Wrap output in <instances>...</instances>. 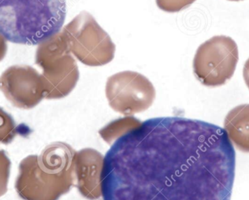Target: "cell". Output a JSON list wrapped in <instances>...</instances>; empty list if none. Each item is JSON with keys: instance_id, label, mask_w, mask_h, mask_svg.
Wrapping results in <instances>:
<instances>
[{"instance_id": "6da1fadb", "label": "cell", "mask_w": 249, "mask_h": 200, "mask_svg": "<svg viewBox=\"0 0 249 200\" xmlns=\"http://www.w3.org/2000/svg\"><path fill=\"white\" fill-rule=\"evenodd\" d=\"M235 151L225 130L198 119L152 118L105 155L104 200H231Z\"/></svg>"}, {"instance_id": "7a4b0ae2", "label": "cell", "mask_w": 249, "mask_h": 200, "mask_svg": "<svg viewBox=\"0 0 249 200\" xmlns=\"http://www.w3.org/2000/svg\"><path fill=\"white\" fill-rule=\"evenodd\" d=\"M66 0H0V33L9 42L36 45L61 32Z\"/></svg>"}, {"instance_id": "3957f363", "label": "cell", "mask_w": 249, "mask_h": 200, "mask_svg": "<svg viewBox=\"0 0 249 200\" xmlns=\"http://www.w3.org/2000/svg\"><path fill=\"white\" fill-rule=\"evenodd\" d=\"M71 150L67 144L48 146L40 155H30L19 165L15 188L23 200H58L70 186Z\"/></svg>"}, {"instance_id": "277c9868", "label": "cell", "mask_w": 249, "mask_h": 200, "mask_svg": "<svg viewBox=\"0 0 249 200\" xmlns=\"http://www.w3.org/2000/svg\"><path fill=\"white\" fill-rule=\"evenodd\" d=\"M35 63L42 70L45 99H63L77 85L78 66L61 32L39 44Z\"/></svg>"}, {"instance_id": "5b68a950", "label": "cell", "mask_w": 249, "mask_h": 200, "mask_svg": "<svg viewBox=\"0 0 249 200\" xmlns=\"http://www.w3.org/2000/svg\"><path fill=\"white\" fill-rule=\"evenodd\" d=\"M73 56L89 67H102L115 58L116 47L91 14L82 11L61 31Z\"/></svg>"}, {"instance_id": "8992f818", "label": "cell", "mask_w": 249, "mask_h": 200, "mask_svg": "<svg viewBox=\"0 0 249 200\" xmlns=\"http://www.w3.org/2000/svg\"><path fill=\"white\" fill-rule=\"evenodd\" d=\"M238 58V45L232 38L223 35L213 36L197 48L193 60V72L203 85L219 87L232 78Z\"/></svg>"}, {"instance_id": "52a82bcc", "label": "cell", "mask_w": 249, "mask_h": 200, "mask_svg": "<svg viewBox=\"0 0 249 200\" xmlns=\"http://www.w3.org/2000/svg\"><path fill=\"white\" fill-rule=\"evenodd\" d=\"M152 83L143 74L124 71L108 78L106 96L114 110L121 113L133 114L147 109L155 99Z\"/></svg>"}, {"instance_id": "ba28073f", "label": "cell", "mask_w": 249, "mask_h": 200, "mask_svg": "<svg viewBox=\"0 0 249 200\" xmlns=\"http://www.w3.org/2000/svg\"><path fill=\"white\" fill-rule=\"evenodd\" d=\"M0 87L6 99L18 109H33L45 99L42 75L30 66L9 67L1 74Z\"/></svg>"}, {"instance_id": "9c48e42d", "label": "cell", "mask_w": 249, "mask_h": 200, "mask_svg": "<svg viewBox=\"0 0 249 200\" xmlns=\"http://www.w3.org/2000/svg\"><path fill=\"white\" fill-rule=\"evenodd\" d=\"M224 130L238 150L249 153V104L240 105L230 111Z\"/></svg>"}, {"instance_id": "30bf717a", "label": "cell", "mask_w": 249, "mask_h": 200, "mask_svg": "<svg viewBox=\"0 0 249 200\" xmlns=\"http://www.w3.org/2000/svg\"><path fill=\"white\" fill-rule=\"evenodd\" d=\"M18 128L13 117L0 107V143L9 144L18 135Z\"/></svg>"}, {"instance_id": "8fae6325", "label": "cell", "mask_w": 249, "mask_h": 200, "mask_svg": "<svg viewBox=\"0 0 249 200\" xmlns=\"http://www.w3.org/2000/svg\"><path fill=\"white\" fill-rule=\"evenodd\" d=\"M11 162L5 151L0 150V198L7 192L9 178H10Z\"/></svg>"}, {"instance_id": "7c38bea8", "label": "cell", "mask_w": 249, "mask_h": 200, "mask_svg": "<svg viewBox=\"0 0 249 200\" xmlns=\"http://www.w3.org/2000/svg\"><path fill=\"white\" fill-rule=\"evenodd\" d=\"M196 0H156L157 6L166 13H177L190 7Z\"/></svg>"}, {"instance_id": "4fadbf2b", "label": "cell", "mask_w": 249, "mask_h": 200, "mask_svg": "<svg viewBox=\"0 0 249 200\" xmlns=\"http://www.w3.org/2000/svg\"><path fill=\"white\" fill-rule=\"evenodd\" d=\"M7 50V39L0 33V61L5 57Z\"/></svg>"}, {"instance_id": "5bb4252c", "label": "cell", "mask_w": 249, "mask_h": 200, "mask_svg": "<svg viewBox=\"0 0 249 200\" xmlns=\"http://www.w3.org/2000/svg\"><path fill=\"white\" fill-rule=\"evenodd\" d=\"M243 73H244V81L249 89V58L244 65Z\"/></svg>"}, {"instance_id": "9a60e30c", "label": "cell", "mask_w": 249, "mask_h": 200, "mask_svg": "<svg viewBox=\"0 0 249 200\" xmlns=\"http://www.w3.org/2000/svg\"><path fill=\"white\" fill-rule=\"evenodd\" d=\"M229 1H242V0H229Z\"/></svg>"}]
</instances>
